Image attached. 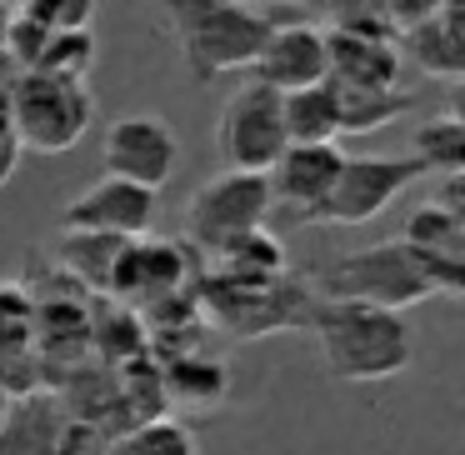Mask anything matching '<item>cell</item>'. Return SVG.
Returning a JSON list of instances; mask_svg holds the SVG:
<instances>
[{"label": "cell", "mask_w": 465, "mask_h": 455, "mask_svg": "<svg viewBox=\"0 0 465 455\" xmlns=\"http://www.w3.org/2000/svg\"><path fill=\"white\" fill-rule=\"evenodd\" d=\"M305 331L315 335L325 375L335 385L395 381L415 355L405 315L381 311V305H361V301H325V295H315L311 311H305Z\"/></svg>", "instance_id": "6da1fadb"}, {"label": "cell", "mask_w": 465, "mask_h": 455, "mask_svg": "<svg viewBox=\"0 0 465 455\" xmlns=\"http://www.w3.org/2000/svg\"><path fill=\"white\" fill-rule=\"evenodd\" d=\"M155 5L171 21V35L195 85H211L231 71H251L275 25L241 0H155Z\"/></svg>", "instance_id": "7a4b0ae2"}, {"label": "cell", "mask_w": 465, "mask_h": 455, "mask_svg": "<svg viewBox=\"0 0 465 455\" xmlns=\"http://www.w3.org/2000/svg\"><path fill=\"white\" fill-rule=\"evenodd\" d=\"M325 301H361V305H381V311H415V305L435 301L440 285H435L430 265L411 251V245L395 235V241H375L361 251L331 261L315 275Z\"/></svg>", "instance_id": "3957f363"}, {"label": "cell", "mask_w": 465, "mask_h": 455, "mask_svg": "<svg viewBox=\"0 0 465 455\" xmlns=\"http://www.w3.org/2000/svg\"><path fill=\"white\" fill-rule=\"evenodd\" d=\"M11 125L21 151L35 155H65L85 141L95 125V95L85 81H61V75L21 71L11 85Z\"/></svg>", "instance_id": "277c9868"}, {"label": "cell", "mask_w": 465, "mask_h": 455, "mask_svg": "<svg viewBox=\"0 0 465 455\" xmlns=\"http://www.w3.org/2000/svg\"><path fill=\"white\" fill-rule=\"evenodd\" d=\"M315 295L305 285H295L291 275L281 281H225V275H205L201 281V305L221 331L255 341V335H275L305 325Z\"/></svg>", "instance_id": "5b68a950"}, {"label": "cell", "mask_w": 465, "mask_h": 455, "mask_svg": "<svg viewBox=\"0 0 465 455\" xmlns=\"http://www.w3.org/2000/svg\"><path fill=\"white\" fill-rule=\"evenodd\" d=\"M415 181H425L415 155H345L325 205L305 225H365L391 211Z\"/></svg>", "instance_id": "8992f818"}, {"label": "cell", "mask_w": 465, "mask_h": 455, "mask_svg": "<svg viewBox=\"0 0 465 455\" xmlns=\"http://www.w3.org/2000/svg\"><path fill=\"white\" fill-rule=\"evenodd\" d=\"M265 215H271V185H265V175L221 171L191 195V205H185V235L205 255H221L231 241L261 231Z\"/></svg>", "instance_id": "52a82bcc"}, {"label": "cell", "mask_w": 465, "mask_h": 455, "mask_svg": "<svg viewBox=\"0 0 465 455\" xmlns=\"http://www.w3.org/2000/svg\"><path fill=\"white\" fill-rule=\"evenodd\" d=\"M285 121H281V95L261 81H245L241 91L225 101L221 121H215V155L225 171L265 175L285 151Z\"/></svg>", "instance_id": "ba28073f"}, {"label": "cell", "mask_w": 465, "mask_h": 455, "mask_svg": "<svg viewBox=\"0 0 465 455\" xmlns=\"http://www.w3.org/2000/svg\"><path fill=\"white\" fill-rule=\"evenodd\" d=\"M105 435L81 425L61 395L25 391L0 410V455H101Z\"/></svg>", "instance_id": "9c48e42d"}, {"label": "cell", "mask_w": 465, "mask_h": 455, "mask_svg": "<svg viewBox=\"0 0 465 455\" xmlns=\"http://www.w3.org/2000/svg\"><path fill=\"white\" fill-rule=\"evenodd\" d=\"M101 165H105V175H115V181L145 185V191L161 195V185L171 181L175 165H181V141H175V131H171L165 115L135 111V115H121V121L105 125Z\"/></svg>", "instance_id": "30bf717a"}, {"label": "cell", "mask_w": 465, "mask_h": 455, "mask_svg": "<svg viewBox=\"0 0 465 455\" xmlns=\"http://www.w3.org/2000/svg\"><path fill=\"white\" fill-rule=\"evenodd\" d=\"M331 85L345 91H395L401 85V41L391 25H331L325 31Z\"/></svg>", "instance_id": "8fae6325"}, {"label": "cell", "mask_w": 465, "mask_h": 455, "mask_svg": "<svg viewBox=\"0 0 465 455\" xmlns=\"http://www.w3.org/2000/svg\"><path fill=\"white\" fill-rule=\"evenodd\" d=\"M155 211H161V195L155 191L101 175V181H91L65 205L61 231H95V235H115V241H141V235H151Z\"/></svg>", "instance_id": "7c38bea8"}, {"label": "cell", "mask_w": 465, "mask_h": 455, "mask_svg": "<svg viewBox=\"0 0 465 455\" xmlns=\"http://www.w3.org/2000/svg\"><path fill=\"white\" fill-rule=\"evenodd\" d=\"M185 281H191V255H185V245L141 235V241L121 245V261L111 271L105 295H121L131 305H161V301L185 295Z\"/></svg>", "instance_id": "4fadbf2b"}, {"label": "cell", "mask_w": 465, "mask_h": 455, "mask_svg": "<svg viewBox=\"0 0 465 455\" xmlns=\"http://www.w3.org/2000/svg\"><path fill=\"white\" fill-rule=\"evenodd\" d=\"M331 75L325 65V31L301 21H275L271 35H265L261 55L251 61V81L271 85L275 95H291V91H305V85H321Z\"/></svg>", "instance_id": "5bb4252c"}, {"label": "cell", "mask_w": 465, "mask_h": 455, "mask_svg": "<svg viewBox=\"0 0 465 455\" xmlns=\"http://www.w3.org/2000/svg\"><path fill=\"white\" fill-rule=\"evenodd\" d=\"M345 165L341 145H285L281 161L265 171V185H271V205H285L295 221H311L315 211L325 205L335 175Z\"/></svg>", "instance_id": "9a60e30c"}, {"label": "cell", "mask_w": 465, "mask_h": 455, "mask_svg": "<svg viewBox=\"0 0 465 455\" xmlns=\"http://www.w3.org/2000/svg\"><path fill=\"white\" fill-rule=\"evenodd\" d=\"M401 241L430 265L440 295H460L465 291V215L450 211L440 201H425L420 211L405 221Z\"/></svg>", "instance_id": "2e32d148"}, {"label": "cell", "mask_w": 465, "mask_h": 455, "mask_svg": "<svg viewBox=\"0 0 465 455\" xmlns=\"http://www.w3.org/2000/svg\"><path fill=\"white\" fill-rule=\"evenodd\" d=\"M401 41V51L415 61V71L430 75V81H460L465 75V21H455V15L435 11L430 21H420L415 31L395 35Z\"/></svg>", "instance_id": "e0dca14e"}, {"label": "cell", "mask_w": 465, "mask_h": 455, "mask_svg": "<svg viewBox=\"0 0 465 455\" xmlns=\"http://www.w3.org/2000/svg\"><path fill=\"white\" fill-rule=\"evenodd\" d=\"M281 121H285V141L291 145H335L341 141V101L335 85H305V91L281 95Z\"/></svg>", "instance_id": "ac0fdd59"}, {"label": "cell", "mask_w": 465, "mask_h": 455, "mask_svg": "<svg viewBox=\"0 0 465 455\" xmlns=\"http://www.w3.org/2000/svg\"><path fill=\"white\" fill-rule=\"evenodd\" d=\"M225 365L205 361V355L185 351V355H171L161 371V395L175 405H195V410H215L225 401Z\"/></svg>", "instance_id": "d6986e66"}, {"label": "cell", "mask_w": 465, "mask_h": 455, "mask_svg": "<svg viewBox=\"0 0 465 455\" xmlns=\"http://www.w3.org/2000/svg\"><path fill=\"white\" fill-rule=\"evenodd\" d=\"M121 245L115 235H95V231H61V271L71 275L81 291L105 295L111 285V271L121 261Z\"/></svg>", "instance_id": "ffe728a7"}, {"label": "cell", "mask_w": 465, "mask_h": 455, "mask_svg": "<svg viewBox=\"0 0 465 455\" xmlns=\"http://www.w3.org/2000/svg\"><path fill=\"white\" fill-rule=\"evenodd\" d=\"M101 455H201V440H195V430L185 420L151 415V420H135L125 430H115Z\"/></svg>", "instance_id": "44dd1931"}, {"label": "cell", "mask_w": 465, "mask_h": 455, "mask_svg": "<svg viewBox=\"0 0 465 455\" xmlns=\"http://www.w3.org/2000/svg\"><path fill=\"white\" fill-rule=\"evenodd\" d=\"M215 275H225V281H281V275H291L285 271L281 235H271L261 225V231L231 241L221 255H215Z\"/></svg>", "instance_id": "7402d4cb"}, {"label": "cell", "mask_w": 465, "mask_h": 455, "mask_svg": "<svg viewBox=\"0 0 465 455\" xmlns=\"http://www.w3.org/2000/svg\"><path fill=\"white\" fill-rule=\"evenodd\" d=\"M335 101H341V135H371L381 125L401 121L405 111H415V95L411 91H345L335 85Z\"/></svg>", "instance_id": "603a6c76"}, {"label": "cell", "mask_w": 465, "mask_h": 455, "mask_svg": "<svg viewBox=\"0 0 465 455\" xmlns=\"http://www.w3.org/2000/svg\"><path fill=\"white\" fill-rule=\"evenodd\" d=\"M411 155L425 165V175H460L465 171V121H460V111L430 115V121L415 131Z\"/></svg>", "instance_id": "cb8c5ba5"}, {"label": "cell", "mask_w": 465, "mask_h": 455, "mask_svg": "<svg viewBox=\"0 0 465 455\" xmlns=\"http://www.w3.org/2000/svg\"><path fill=\"white\" fill-rule=\"evenodd\" d=\"M95 65V31H61L45 41L35 71L41 75H61V81H85Z\"/></svg>", "instance_id": "d4e9b609"}, {"label": "cell", "mask_w": 465, "mask_h": 455, "mask_svg": "<svg viewBox=\"0 0 465 455\" xmlns=\"http://www.w3.org/2000/svg\"><path fill=\"white\" fill-rule=\"evenodd\" d=\"M35 331V305L31 291L15 281H0V355L5 351H21Z\"/></svg>", "instance_id": "484cf974"}, {"label": "cell", "mask_w": 465, "mask_h": 455, "mask_svg": "<svg viewBox=\"0 0 465 455\" xmlns=\"http://www.w3.org/2000/svg\"><path fill=\"white\" fill-rule=\"evenodd\" d=\"M95 11H101V0H25L21 15H31L51 35H61V31H91Z\"/></svg>", "instance_id": "4316f807"}, {"label": "cell", "mask_w": 465, "mask_h": 455, "mask_svg": "<svg viewBox=\"0 0 465 455\" xmlns=\"http://www.w3.org/2000/svg\"><path fill=\"white\" fill-rule=\"evenodd\" d=\"M321 11H331L335 25H391L385 21V0H325Z\"/></svg>", "instance_id": "83f0119b"}, {"label": "cell", "mask_w": 465, "mask_h": 455, "mask_svg": "<svg viewBox=\"0 0 465 455\" xmlns=\"http://www.w3.org/2000/svg\"><path fill=\"white\" fill-rule=\"evenodd\" d=\"M21 141H15V125H11V91H0V185H11L15 171H21Z\"/></svg>", "instance_id": "f1b7e54d"}, {"label": "cell", "mask_w": 465, "mask_h": 455, "mask_svg": "<svg viewBox=\"0 0 465 455\" xmlns=\"http://www.w3.org/2000/svg\"><path fill=\"white\" fill-rule=\"evenodd\" d=\"M435 11H440V0H385V21H391L395 35L415 31V25L430 21Z\"/></svg>", "instance_id": "f546056e"}, {"label": "cell", "mask_w": 465, "mask_h": 455, "mask_svg": "<svg viewBox=\"0 0 465 455\" xmlns=\"http://www.w3.org/2000/svg\"><path fill=\"white\" fill-rule=\"evenodd\" d=\"M241 5H251V0H241ZM265 5H305V11H321L325 0H265Z\"/></svg>", "instance_id": "4dcf8cb0"}, {"label": "cell", "mask_w": 465, "mask_h": 455, "mask_svg": "<svg viewBox=\"0 0 465 455\" xmlns=\"http://www.w3.org/2000/svg\"><path fill=\"white\" fill-rule=\"evenodd\" d=\"M15 11H25V0H0V15H15Z\"/></svg>", "instance_id": "1f68e13d"}, {"label": "cell", "mask_w": 465, "mask_h": 455, "mask_svg": "<svg viewBox=\"0 0 465 455\" xmlns=\"http://www.w3.org/2000/svg\"><path fill=\"white\" fill-rule=\"evenodd\" d=\"M0 35H5V15H0ZM0 55H5V51H0Z\"/></svg>", "instance_id": "d6a6232c"}]
</instances>
